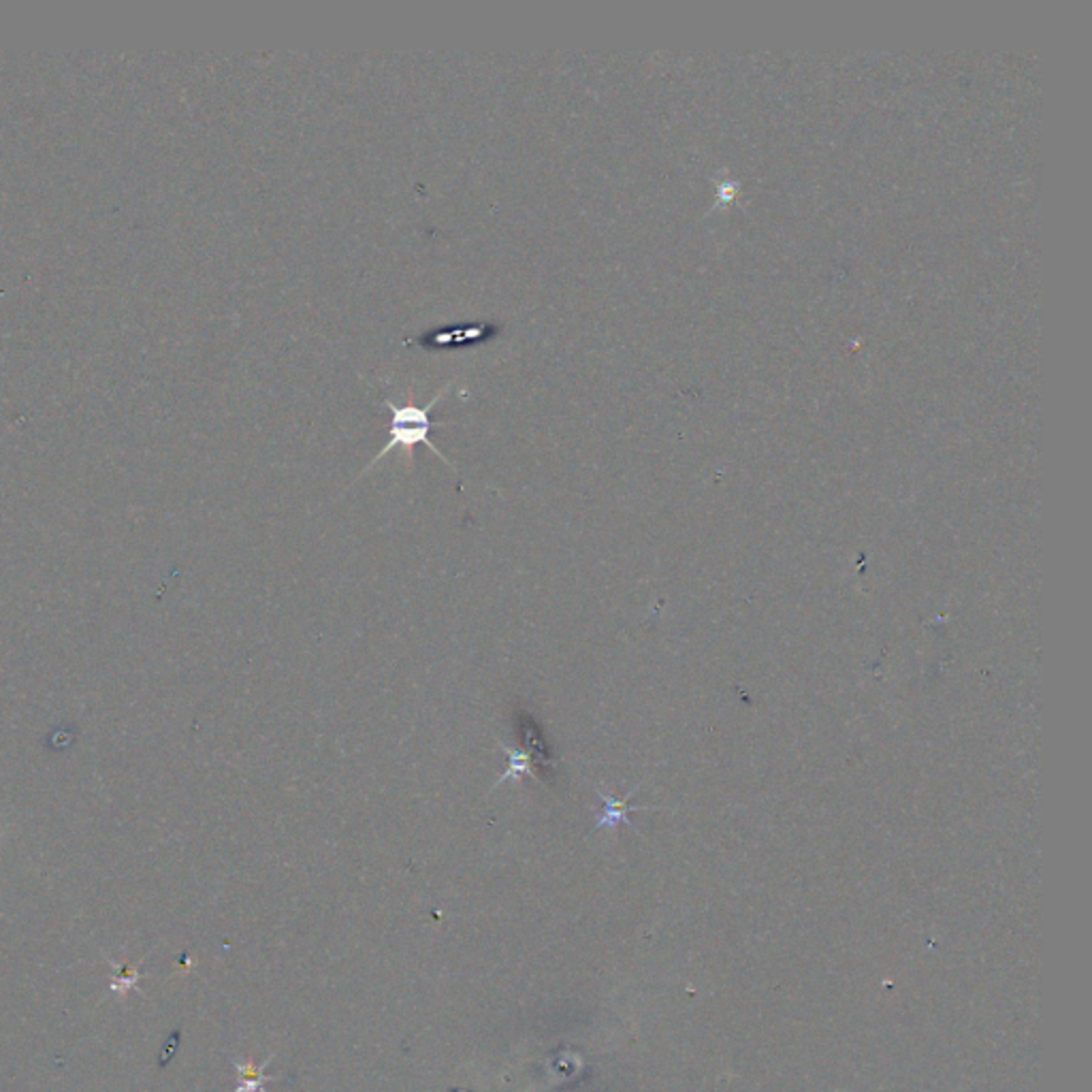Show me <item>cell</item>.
<instances>
[{
  "label": "cell",
  "instance_id": "obj_1",
  "mask_svg": "<svg viewBox=\"0 0 1092 1092\" xmlns=\"http://www.w3.org/2000/svg\"><path fill=\"white\" fill-rule=\"evenodd\" d=\"M453 389V382L446 384L442 391H438V395L429 399L425 406H415V404H408V406H395L391 399H386L384 406L391 410V427H389V442H386L380 453L373 457L371 463L363 469L361 476H366L370 469L378 463L384 455H389L393 449H404L406 453V459L408 463H413V455H415V446L416 444H425L431 453H436L440 457V461H444L449 467L455 469V463L449 461L444 457V453L438 449L436 444L431 442L429 433L433 429V420H431V408H436V404L440 399L446 395V391Z\"/></svg>",
  "mask_w": 1092,
  "mask_h": 1092
},
{
  "label": "cell",
  "instance_id": "obj_2",
  "mask_svg": "<svg viewBox=\"0 0 1092 1092\" xmlns=\"http://www.w3.org/2000/svg\"><path fill=\"white\" fill-rule=\"evenodd\" d=\"M498 328L493 327V323H472V325H461V327H453V328H444V331H436V328H431L425 335L420 337V344L427 346V348H446V346H465V344H474L480 342V339H489L496 335Z\"/></svg>",
  "mask_w": 1092,
  "mask_h": 1092
},
{
  "label": "cell",
  "instance_id": "obj_3",
  "mask_svg": "<svg viewBox=\"0 0 1092 1092\" xmlns=\"http://www.w3.org/2000/svg\"><path fill=\"white\" fill-rule=\"evenodd\" d=\"M636 790H638V788H636ZM636 790H633V792H636ZM633 792L628 794V796L624 798V801H619V798L610 796L608 792H602V790L597 792V794H600L602 807H600V811H597L595 830H602V828L615 830L619 824H628V826H632L630 811H638V808H632V807L628 805V801L633 796Z\"/></svg>",
  "mask_w": 1092,
  "mask_h": 1092
},
{
  "label": "cell",
  "instance_id": "obj_4",
  "mask_svg": "<svg viewBox=\"0 0 1092 1092\" xmlns=\"http://www.w3.org/2000/svg\"><path fill=\"white\" fill-rule=\"evenodd\" d=\"M498 747L503 751V754H506V758H508V768L502 772V777L496 781V785H493L491 790H498L500 785L508 783V781H519L521 777L538 779V772L532 768V762H534V760H532L530 754H527V751H523V749H512V747L503 745V743H498Z\"/></svg>",
  "mask_w": 1092,
  "mask_h": 1092
},
{
  "label": "cell",
  "instance_id": "obj_5",
  "mask_svg": "<svg viewBox=\"0 0 1092 1092\" xmlns=\"http://www.w3.org/2000/svg\"><path fill=\"white\" fill-rule=\"evenodd\" d=\"M269 1063H272V1059H267L263 1065H258V1067L254 1065V1061H248V1063L233 1061V1067L240 1073V1086L235 1088V1092H258L263 1088L265 1082H269V1079H276L272 1075H265V1067Z\"/></svg>",
  "mask_w": 1092,
  "mask_h": 1092
}]
</instances>
